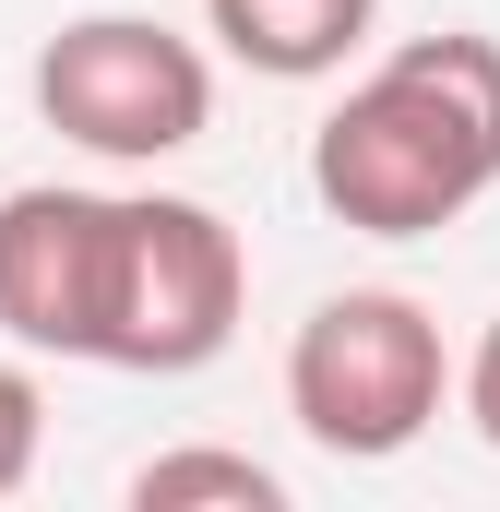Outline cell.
Masks as SVG:
<instances>
[{
    "label": "cell",
    "instance_id": "obj_6",
    "mask_svg": "<svg viewBox=\"0 0 500 512\" xmlns=\"http://www.w3.org/2000/svg\"><path fill=\"white\" fill-rule=\"evenodd\" d=\"M370 12L381 0H203V24L227 36V60L274 72V84H322L370 48Z\"/></svg>",
    "mask_w": 500,
    "mask_h": 512
},
{
    "label": "cell",
    "instance_id": "obj_2",
    "mask_svg": "<svg viewBox=\"0 0 500 512\" xmlns=\"http://www.w3.org/2000/svg\"><path fill=\"white\" fill-rule=\"evenodd\" d=\"M250 310V251L239 227L191 191H120V239H108V298H96V370L131 382H179L215 370Z\"/></svg>",
    "mask_w": 500,
    "mask_h": 512
},
{
    "label": "cell",
    "instance_id": "obj_3",
    "mask_svg": "<svg viewBox=\"0 0 500 512\" xmlns=\"http://www.w3.org/2000/svg\"><path fill=\"white\" fill-rule=\"evenodd\" d=\"M453 393L441 358V322L405 298V286H346L298 322L286 346V417L334 453V465H393Z\"/></svg>",
    "mask_w": 500,
    "mask_h": 512
},
{
    "label": "cell",
    "instance_id": "obj_7",
    "mask_svg": "<svg viewBox=\"0 0 500 512\" xmlns=\"http://www.w3.org/2000/svg\"><path fill=\"white\" fill-rule=\"evenodd\" d=\"M131 501H143V512H191V501L286 512V477H274V465H250V453H155V465L131 477Z\"/></svg>",
    "mask_w": 500,
    "mask_h": 512
},
{
    "label": "cell",
    "instance_id": "obj_1",
    "mask_svg": "<svg viewBox=\"0 0 500 512\" xmlns=\"http://www.w3.org/2000/svg\"><path fill=\"white\" fill-rule=\"evenodd\" d=\"M310 191L358 239H441L500 191V36H405L310 131Z\"/></svg>",
    "mask_w": 500,
    "mask_h": 512
},
{
    "label": "cell",
    "instance_id": "obj_8",
    "mask_svg": "<svg viewBox=\"0 0 500 512\" xmlns=\"http://www.w3.org/2000/svg\"><path fill=\"white\" fill-rule=\"evenodd\" d=\"M36 441H48V405H36V382L0 358V501L36 477Z\"/></svg>",
    "mask_w": 500,
    "mask_h": 512
},
{
    "label": "cell",
    "instance_id": "obj_5",
    "mask_svg": "<svg viewBox=\"0 0 500 512\" xmlns=\"http://www.w3.org/2000/svg\"><path fill=\"white\" fill-rule=\"evenodd\" d=\"M120 191H0V334L24 358H96V298H108Z\"/></svg>",
    "mask_w": 500,
    "mask_h": 512
},
{
    "label": "cell",
    "instance_id": "obj_9",
    "mask_svg": "<svg viewBox=\"0 0 500 512\" xmlns=\"http://www.w3.org/2000/svg\"><path fill=\"white\" fill-rule=\"evenodd\" d=\"M465 417H477V441L500 453V322L477 334V358H465Z\"/></svg>",
    "mask_w": 500,
    "mask_h": 512
},
{
    "label": "cell",
    "instance_id": "obj_4",
    "mask_svg": "<svg viewBox=\"0 0 500 512\" xmlns=\"http://www.w3.org/2000/svg\"><path fill=\"white\" fill-rule=\"evenodd\" d=\"M36 120L108 167L191 155L215 120V60L191 36H167L155 12H84L36 48Z\"/></svg>",
    "mask_w": 500,
    "mask_h": 512
}]
</instances>
